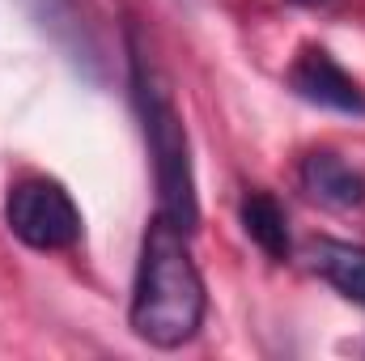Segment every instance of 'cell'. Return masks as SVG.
Here are the masks:
<instances>
[{
  "label": "cell",
  "instance_id": "obj_4",
  "mask_svg": "<svg viewBox=\"0 0 365 361\" xmlns=\"http://www.w3.org/2000/svg\"><path fill=\"white\" fill-rule=\"evenodd\" d=\"M289 90L310 106L336 111V115H365V90L357 77H349L327 47H302L289 64Z\"/></svg>",
  "mask_w": 365,
  "mask_h": 361
},
{
  "label": "cell",
  "instance_id": "obj_2",
  "mask_svg": "<svg viewBox=\"0 0 365 361\" xmlns=\"http://www.w3.org/2000/svg\"><path fill=\"white\" fill-rule=\"evenodd\" d=\"M132 93L140 111V128L153 153V179H158V213L170 217L182 234L200 230V200H195V175H191V145L187 128L175 106L170 90L162 86L158 68L140 56L132 43Z\"/></svg>",
  "mask_w": 365,
  "mask_h": 361
},
{
  "label": "cell",
  "instance_id": "obj_3",
  "mask_svg": "<svg viewBox=\"0 0 365 361\" xmlns=\"http://www.w3.org/2000/svg\"><path fill=\"white\" fill-rule=\"evenodd\" d=\"M4 225L30 251H68L81 243V208L64 191V183L47 175H26L9 187Z\"/></svg>",
  "mask_w": 365,
  "mask_h": 361
},
{
  "label": "cell",
  "instance_id": "obj_8",
  "mask_svg": "<svg viewBox=\"0 0 365 361\" xmlns=\"http://www.w3.org/2000/svg\"><path fill=\"white\" fill-rule=\"evenodd\" d=\"M293 4H310V9H319V4H331V0H293Z\"/></svg>",
  "mask_w": 365,
  "mask_h": 361
},
{
  "label": "cell",
  "instance_id": "obj_7",
  "mask_svg": "<svg viewBox=\"0 0 365 361\" xmlns=\"http://www.w3.org/2000/svg\"><path fill=\"white\" fill-rule=\"evenodd\" d=\"M238 221H242L247 238L268 260H289L293 243H289V221H284V208L276 204V195H268V191H247L242 195V208H238Z\"/></svg>",
  "mask_w": 365,
  "mask_h": 361
},
{
  "label": "cell",
  "instance_id": "obj_6",
  "mask_svg": "<svg viewBox=\"0 0 365 361\" xmlns=\"http://www.w3.org/2000/svg\"><path fill=\"white\" fill-rule=\"evenodd\" d=\"M310 268L319 272L336 293L365 306V247L361 243H340V238H314L310 243Z\"/></svg>",
  "mask_w": 365,
  "mask_h": 361
},
{
  "label": "cell",
  "instance_id": "obj_5",
  "mask_svg": "<svg viewBox=\"0 0 365 361\" xmlns=\"http://www.w3.org/2000/svg\"><path fill=\"white\" fill-rule=\"evenodd\" d=\"M297 183L323 208H361L365 204V175L331 149L306 153L297 166Z\"/></svg>",
  "mask_w": 365,
  "mask_h": 361
},
{
  "label": "cell",
  "instance_id": "obj_1",
  "mask_svg": "<svg viewBox=\"0 0 365 361\" xmlns=\"http://www.w3.org/2000/svg\"><path fill=\"white\" fill-rule=\"evenodd\" d=\"M204 310H208V293H204V276L191 260L187 234L170 217L158 213L140 247L128 327L153 349H179L187 340H195Z\"/></svg>",
  "mask_w": 365,
  "mask_h": 361
}]
</instances>
